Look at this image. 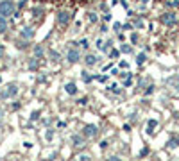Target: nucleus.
<instances>
[{
    "mask_svg": "<svg viewBox=\"0 0 179 161\" xmlns=\"http://www.w3.org/2000/svg\"><path fill=\"white\" fill-rule=\"evenodd\" d=\"M13 11H15V4H13L11 0H2V2H0V15L2 16L13 15Z\"/></svg>",
    "mask_w": 179,
    "mask_h": 161,
    "instance_id": "nucleus-1",
    "label": "nucleus"
},
{
    "mask_svg": "<svg viewBox=\"0 0 179 161\" xmlns=\"http://www.w3.org/2000/svg\"><path fill=\"white\" fill-rule=\"evenodd\" d=\"M161 23H163V25L172 27V25H176V23H177V16L174 15V13H165V15L161 16Z\"/></svg>",
    "mask_w": 179,
    "mask_h": 161,
    "instance_id": "nucleus-2",
    "label": "nucleus"
},
{
    "mask_svg": "<svg viewBox=\"0 0 179 161\" xmlns=\"http://www.w3.org/2000/svg\"><path fill=\"white\" fill-rule=\"evenodd\" d=\"M66 59H68L70 63H77L79 59H81V52H79V49H70L68 52H66Z\"/></svg>",
    "mask_w": 179,
    "mask_h": 161,
    "instance_id": "nucleus-3",
    "label": "nucleus"
},
{
    "mask_svg": "<svg viewBox=\"0 0 179 161\" xmlns=\"http://www.w3.org/2000/svg\"><path fill=\"white\" fill-rule=\"evenodd\" d=\"M70 22V13L68 11H59L57 13V23L59 25H66Z\"/></svg>",
    "mask_w": 179,
    "mask_h": 161,
    "instance_id": "nucleus-4",
    "label": "nucleus"
},
{
    "mask_svg": "<svg viewBox=\"0 0 179 161\" xmlns=\"http://www.w3.org/2000/svg\"><path fill=\"white\" fill-rule=\"evenodd\" d=\"M97 132H98V129L95 125H86L84 127V136H88V138H95Z\"/></svg>",
    "mask_w": 179,
    "mask_h": 161,
    "instance_id": "nucleus-5",
    "label": "nucleus"
},
{
    "mask_svg": "<svg viewBox=\"0 0 179 161\" xmlns=\"http://www.w3.org/2000/svg\"><path fill=\"white\" fill-rule=\"evenodd\" d=\"M7 88H9V90H5L4 93H0L2 97H15L16 93H18V88H16V84H9Z\"/></svg>",
    "mask_w": 179,
    "mask_h": 161,
    "instance_id": "nucleus-6",
    "label": "nucleus"
},
{
    "mask_svg": "<svg viewBox=\"0 0 179 161\" xmlns=\"http://www.w3.org/2000/svg\"><path fill=\"white\" fill-rule=\"evenodd\" d=\"M32 36H34V29H32V27H25V29L22 31V38L23 39H31Z\"/></svg>",
    "mask_w": 179,
    "mask_h": 161,
    "instance_id": "nucleus-7",
    "label": "nucleus"
},
{
    "mask_svg": "<svg viewBox=\"0 0 179 161\" xmlns=\"http://www.w3.org/2000/svg\"><path fill=\"white\" fill-rule=\"evenodd\" d=\"M72 142H74V145L77 147V149H83V147H84V140L81 136H77V134H75V136H72Z\"/></svg>",
    "mask_w": 179,
    "mask_h": 161,
    "instance_id": "nucleus-8",
    "label": "nucleus"
},
{
    "mask_svg": "<svg viewBox=\"0 0 179 161\" xmlns=\"http://www.w3.org/2000/svg\"><path fill=\"white\" fill-rule=\"evenodd\" d=\"M65 90H66V93H68V95H75L77 93V86L74 84V82H68L65 86Z\"/></svg>",
    "mask_w": 179,
    "mask_h": 161,
    "instance_id": "nucleus-9",
    "label": "nucleus"
},
{
    "mask_svg": "<svg viewBox=\"0 0 179 161\" xmlns=\"http://www.w3.org/2000/svg\"><path fill=\"white\" fill-rule=\"evenodd\" d=\"M167 145L170 147V149H176V147H179V138H176V136H174V138H170Z\"/></svg>",
    "mask_w": 179,
    "mask_h": 161,
    "instance_id": "nucleus-10",
    "label": "nucleus"
},
{
    "mask_svg": "<svg viewBox=\"0 0 179 161\" xmlns=\"http://www.w3.org/2000/svg\"><path fill=\"white\" fill-rule=\"evenodd\" d=\"M5 29H7V20H5L2 15H0V34H2Z\"/></svg>",
    "mask_w": 179,
    "mask_h": 161,
    "instance_id": "nucleus-11",
    "label": "nucleus"
},
{
    "mask_svg": "<svg viewBox=\"0 0 179 161\" xmlns=\"http://www.w3.org/2000/svg\"><path fill=\"white\" fill-rule=\"evenodd\" d=\"M156 125H158V122L156 120H149V124H147V129H149V132H152L156 129Z\"/></svg>",
    "mask_w": 179,
    "mask_h": 161,
    "instance_id": "nucleus-12",
    "label": "nucleus"
},
{
    "mask_svg": "<svg viewBox=\"0 0 179 161\" xmlns=\"http://www.w3.org/2000/svg\"><path fill=\"white\" fill-rule=\"evenodd\" d=\"M95 63H97V57L95 56H88V57H86V65H88V66L95 65Z\"/></svg>",
    "mask_w": 179,
    "mask_h": 161,
    "instance_id": "nucleus-13",
    "label": "nucleus"
},
{
    "mask_svg": "<svg viewBox=\"0 0 179 161\" xmlns=\"http://www.w3.org/2000/svg\"><path fill=\"white\" fill-rule=\"evenodd\" d=\"M34 56L36 57H41L43 56V49H41V47H36V49H34Z\"/></svg>",
    "mask_w": 179,
    "mask_h": 161,
    "instance_id": "nucleus-14",
    "label": "nucleus"
},
{
    "mask_svg": "<svg viewBox=\"0 0 179 161\" xmlns=\"http://www.w3.org/2000/svg\"><path fill=\"white\" fill-rule=\"evenodd\" d=\"M136 63H138V65H143V63H145V54H140V56L136 57Z\"/></svg>",
    "mask_w": 179,
    "mask_h": 161,
    "instance_id": "nucleus-15",
    "label": "nucleus"
},
{
    "mask_svg": "<svg viewBox=\"0 0 179 161\" xmlns=\"http://www.w3.org/2000/svg\"><path fill=\"white\" fill-rule=\"evenodd\" d=\"M152 91H154V86H152V84H150V86H149V88H147V90H145V95H150V93H152Z\"/></svg>",
    "mask_w": 179,
    "mask_h": 161,
    "instance_id": "nucleus-16",
    "label": "nucleus"
},
{
    "mask_svg": "<svg viewBox=\"0 0 179 161\" xmlns=\"http://www.w3.org/2000/svg\"><path fill=\"white\" fill-rule=\"evenodd\" d=\"M90 22H97V15H95V13H91V15H90Z\"/></svg>",
    "mask_w": 179,
    "mask_h": 161,
    "instance_id": "nucleus-17",
    "label": "nucleus"
},
{
    "mask_svg": "<svg viewBox=\"0 0 179 161\" xmlns=\"http://www.w3.org/2000/svg\"><path fill=\"white\" fill-rule=\"evenodd\" d=\"M83 79H84V82H90V80H91V75H88V73H84V75H83Z\"/></svg>",
    "mask_w": 179,
    "mask_h": 161,
    "instance_id": "nucleus-18",
    "label": "nucleus"
},
{
    "mask_svg": "<svg viewBox=\"0 0 179 161\" xmlns=\"http://www.w3.org/2000/svg\"><path fill=\"white\" fill-rule=\"evenodd\" d=\"M29 68H31V70H34V68H38V63H36V61H31V65H29Z\"/></svg>",
    "mask_w": 179,
    "mask_h": 161,
    "instance_id": "nucleus-19",
    "label": "nucleus"
},
{
    "mask_svg": "<svg viewBox=\"0 0 179 161\" xmlns=\"http://www.w3.org/2000/svg\"><path fill=\"white\" fill-rule=\"evenodd\" d=\"M122 52H125V54H129V52H131V47H127V45H125V47H122Z\"/></svg>",
    "mask_w": 179,
    "mask_h": 161,
    "instance_id": "nucleus-20",
    "label": "nucleus"
},
{
    "mask_svg": "<svg viewBox=\"0 0 179 161\" xmlns=\"http://www.w3.org/2000/svg\"><path fill=\"white\" fill-rule=\"evenodd\" d=\"M102 18H104V22H109V20H111V15H109V13H108V15H104Z\"/></svg>",
    "mask_w": 179,
    "mask_h": 161,
    "instance_id": "nucleus-21",
    "label": "nucleus"
},
{
    "mask_svg": "<svg viewBox=\"0 0 179 161\" xmlns=\"http://www.w3.org/2000/svg\"><path fill=\"white\" fill-rule=\"evenodd\" d=\"M81 45L84 47V49H88V47H90V45H88V41H86V39H83V41H81Z\"/></svg>",
    "mask_w": 179,
    "mask_h": 161,
    "instance_id": "nucleus-22",
    "label": "nucleus"
},
{
    "mask_svg": "<svg viewBox=\"0 0 179 161\" xmlns=\"http://www.w3.org/2000/svg\"><path fill=\"white\" fill-rule=\"evenodd\" d=\"M34 15H43V9H34Z\"/></svg>",
    "mask_w": 179,
    "mask_h": 161,
    "instance_id": "nucleus-23",
    "label": "nucleus"
},
{
    "mask_svg": "<svg viewBox=\"0 0 179 161\" xmlns=\"http://www.w3.org/2000/svg\"><path fill=\"white\" fill-rule=\"evenodd\" d=\"M140 154H142V156H147V154H149V149H143V150H142Z\"/></svg>",
    "mask_w": 179,
    "mask_h": 161,
    "instance_id": "nucleus-24",
    "label": "nucleus"
},
{
    "mask_svg": "<svg viewBox=\"0 0 179 161\" xmlns=\"http://www.w3.org/2000/svg\"><path fill=\"white\" fill-rule=\"evenodd\" d=\"M2 52H4V49H2V47H0V56H2Z\"/></svg>",
    "mask_w": 179,
    "mask_h": 161,
    "instance_id": "nucleus-25",
    "label": "nucleus"
},
{
    "mask_svg": "<svg viewBox=\"0 0 179 161\" xmlns=\"http://www.w3.org/2000/svg\"><path fill=\"white\" fill-rule=\"evenodd\" d=\"M176 90H177V91H179V84H177V88H176Z\"/></svg>",
    "mask_w": 179,
    "mask_h": 161,
    "instance_id": "nucleus-26",
    "label": "nucleus"
}]
</instances>
